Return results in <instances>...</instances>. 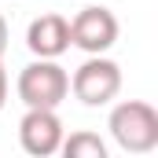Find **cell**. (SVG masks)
Here are the masks:
<instances>
[{
    "label": "cell",
    "mask_w": 158,
    "mask_h": 158,
    "mask_svg": "<svg viewBox=\"0 0 158 158\" xmlns=\"http://www.w3.org/2000/svg\"><path fill=\"white\" fill-rule=\"evenodd\" d=\"M110 136L121 151L147 155L158 147V110L143 99H125L110 110Z\"/></svg>",
    "instance_id": "1"
},
{
    "label": "cell",
    "mask_w": 158,
    "mask_h": 158,
    "mask_svg": "<svg viewBox=\"0 0 158 158\" xmlns=\"http://www.w3.org/2000/svg\"><path fill=\"white\" fill-rule=\"evenodd\" d=\"M19 99L26 107H59L70 96V74L55 59H33L19 74Z\"/></svg>",
    "instance_id": "2"
},
{
    "label": "cell",
    "mask_w": 158,
    "mask_h": 158,
    "mask_svg": "<svg viewBox=\"0 0 158 158\" xmlns=\"http://www.w3.org/2000/svg\"><path fill=\"white\" fill-rule=\"evenodd\" d=\"M70 92L77 96L85 107H107L121 92V66L114 59L88 55L74 70V77H70Z\"/></svg>",
    "instance_id": "3"
},
{
    "label": "cell",
    "mask_w": 158,
    "mask_h": 158,
    "mask_svg": "<svg viewBox=\"0 0 158 158\" xmlns=\"http://www.w3.org/2000/svg\"><path fill=\"white\" fill-rule=\"evenodd\" d=\"M66 129L55 114V107H26V114L19 121V143L26 155H37V158H48L59 151Z\"/></svg>",
    "instance_id": "4"
},
{
    "label": "cell",
    "mask_w": 158,
    "mask_h": 158,
    "mask_svg": "<svg viewBox=\"0 0 158 158\" xmlns=\"http://www.w3.org/2000/svg\"><path fill=\"white\" fill-rule=\"evenodd\" d=\"M118 40V19L110 7H85L70 22V44L88 52V55H103L110 52Z\"/></svg>",
    "instance_id": "5"
},
{
    "label": "cell",
    "mask_w": 158,
    "mask_h": 158,
    "mask_svg": "<svg viewBox=\"0 0 158 158\" xmlns=\"http://www.w3.org/2000/svg\"><path fill=\"white\" fill-rule=\"evenodd\" d=\"M26 48L37 59H59L70 48V22L63 15H40L26 30Z\"/></svg>",
    "instance_id": "6"
},
{
    "label": "cell",
    "mask_w": 158,
    "mask_h": 158,
    "mask_svg": "<svg viewBox=\"0 0 158 158\" xmlns=\"http://www.w3.org/2000/svg\"><path fill=\"white\" fill-rule=\"evenodd\" d=\"M59 151L66 158H107V143L96 132H70V136H63Z\"/></svg>",
    "instance_id": "7"
},
{
    "label": "cell",
    "mask_w": 158,
    "mask_h": 158,
    "mask_svg": "<svg viewBox=\"0 0 158 158\" xmlns=\"http://www.w3.org/2000/svg\"><path fill=\"white\" fill-rule=\"evenodd\" d=\"M4 99H7V74H4V66H0V110H4Z\"/></svg>",
    "instance_id": "8"
},
{
    "label": "cell",
    "mask_w": 158,
    "mask_h": 158,
    "mask_svg": "<svg viewBox=\"0 0 158 158\" xmlns=\"http://www.w3.org/2000/svg\"><path fill=\"white\" fill-rule=\"evenodd\" d=\"M4 48H7V22H4V15H0V59H4Z\"/></svg>",
    "instance_id": "9"
}]
</instances>
